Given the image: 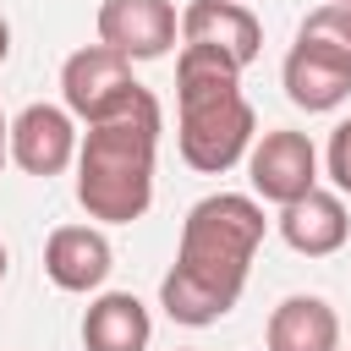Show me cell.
<instances>
[{
    "mask_svg": "<svg viewBox=\"0 0 351 351\" xmlns=\"http://www.w3.org/2000/svg\"><path fill=\"white\" fill-rule=\"evenodd\" d=\"M154 318L132 291H104L82 313V351H148Z\"/></svg>",
    "mask_w": 351,
    "mask_h": 351,
    "instance_id": "obj_11",
    "label": "cell"
},
{
    "mask_svg": "<svg viewBox=\"0 0 351 351\" xmlns=\"http://www.w3.org/2000/svg\"><path fill=\"white\" fill-rule=\"evenodd\" d=\"M324 170L340 192H351V115L329 132V148H324Z\"/></svg>",
    "mask_w": 351,
    "mask_h": 351,
    "instance_id": "obj_15",
    "label": "cell"
},
{
    "mask_svg": "<svg viewBox=\"0 0 351 351\" xmlns=\"http://www.w3.org/2000/svg\"><path fill=\"white\" fill-rule=\"evenodd\" d=\"M181 44L219 49L225 60H236L247 71L258 60V49H263V22L241 0H192L181 11Z\"/></svg>",
    "mask_w": 351,
    "mask_h": 351,
    "instance_id": "obj_8",
    "label": "cell"
},
{
    "mask_svg": "<svg viewBox=\"0 0 351 351\" xmlns=\"http://www.w3.org/2000/svg\"><path fill=\"white\" fill-rule=\"evenodd\" d=\"M176 110H181L176 143H181V159L197 176H225L230 165L247 159L258 115L241 93L236 60H225L219 49H203V44H181V55H176Z\"/></svg>",
    "mask_w": 351,
    "mask_h": 351,
    "instance_id": "obj_3",
    "label": "cell"
},
{
    "mask_svg": "<svg viewBox=\"0 0 351 351\" xmlns=\"http://www.w3.org/2000/svg\"><path fill=\"white\" fill-rule=\"evenodd\" d=\"M143 82L132 77V60L121 55V49H110V44H82V49H71L66 55V66H60V99H66V110L77 115V121H104V115H115L132 93H137Z\"/></svg>",
    "mask_w": 351,
    "mask_h": 351,
    "instance_id": "obj_4",
    "label": "cell"
},
{
    "mask_svg": "<svg viewBox=\"0 0 351 351\" xmlns=\"http://www.w3.org/2000/svg\"><path fill=\"white\" fill-rule=\"evenodd\" d=\"M247 181L263 203H296L302 192L318 186V148L307 132H291V126H274L263 132L252 148H247Z\"/></svg>",
    "mask_w": 351,
    "mask_h": 351,
    "instance_id": "obj_5",
    "label": "cell"
},
{
    "mask_svg": "<svg viewBox=\"0 0 351 351\" xmlns=\"http://www.w3.org/2000/svg\"><path fill=\"white\" fill-rule=\"evenodd\" d=\"M269 351H340V318L324 296H285L263 324Z\"/></svg>",
    "mask_w": 351,
    "mask_h": 351,
    "instance_id": "obj_13",
    "label": "cell"
},
{
    "mask_svg": "<svg viewBox=\"0 0 351 351\" xmlns=\"http://www.w3.org/2000/svg\"><path fill=\"white\" fill-rule=\"evenodd\" d=\"M181 16L170 0H104L99 5V44L121 49L126 60H159L176 49Z\"/></svg>",
    "mask_w": 351,
    "mask_h": 351,
    "instance_id": "obj_6",
    "label": "cell"
},
{
    "mask_svg": "<svg viewBox=\"0 0 351 351\" xmlns=\"http://www.w3.org/2000/svg\"><path fill=\"white\" fill-rule=\"evenodd\" d=\"M159 99L137 88L115 115L93 121L77 143V203L99 225H132L154 203V154H159Z\"/></svg>",
    "mask_w": 351,
    "mask_h": 351,
    "instance_id": "obj_2",
    "label": "cell"
},
{
    "mask_svg": "<svg viewBox=\"0 0 351 351\" xmlns=\"http://www.w3.org/2000/svg\"><path fill=\"white\" fill-rule=\"evenodd\" d=\"M296 44H302V49H318V55H329V60H340V66H351V5H346V0L313 5V11L302 16V27H296Z\"/></svg>",
    "mask_w": 351,
    "mask_h": 351,
    "instance_id": "obj_14",
    "label": "cell"
},
{
    "mask_svg": "<svg viewBox=\"0 0 351 351\" xmlns=\"http://www.w3.org/2000/svg\"><path fill=\"white\" fill-rule=\"evenodd\" d=\"M280 82H285V99L307 115H324V110H340L351 99V66L318 55V49H302L291 44L285 66H280Z\"/></svg>",
    "mask_w": 351,
    "mask_h": 351,
    "instance_id": "obj_12",
    "label": "cell"
},
{
    "mask_svg": "<svg viewBox=\"0 0 351 351\" xmlns=\"http://www.w3.org/2000/svg\"><path fill=\"white\" fill-rule=\"evenodd\" d=\"M280 236H285V247L302 252V258H329V252H340L346 236H351V219H346L340 192L313 186V192H302L296 203H285V208H280Z\"/></svg>",
    "mask_w": 351,
    "mask_h": 351,
    "instance_id": "obj_10",
    "label": "cell"
},
{
    "mask_svg": "<svg viewBox=\"0 0 351 351\" xmlns=\"http://www.w3.org/2000/svg\"><path fill=\"white\" fill-rule=\"evenodd\" d=\"M77 143H82L77 137V115L66 104H27L11 121V159L38 181H49L66 165H77Z\"/></svg>",
    "mask_w": 351,
    "mask_h": 351,
    "instance_id": "obj_7",
    "label": "cell"
},
{
    "mask_svg": "<svg viewBox=\"0 0 351 351\" xmlns=\"http://www.w3.org/2000/svg\"><path fill=\"white\" fill-rule=\"evenodd\" d=\"M110 263H115V252H110V236L99 225H60L44 241V274L60 291H71V296L99 291L104 274H110Z\"/></svg>",
    "mask_w": 351,
    "mask_h": 351,
    "instance_id": "obj_9",
    "label": "cell"
},
{
    "mask_svg": "<svg viewBox=\"0 0 351 351\" xmlns=\"http://www.w3.org/2000/svg\"><path fill=\"white\" fill-rule=\"evenodd\" d=\"M346 5H351V0H346Z\"/></svg>",
    "mask_w": 351,
    "mask_h": 351,
    "instance_id": "obj_19",
    "label": "cell"
},
{
    "mask_svg": "<svg viewBox=\"0 0 351 351\" xmlns=\"http://www.w3.org/2000/svg\"><path fill=\"white\" fill-rule=\"evenodd\" d=\"M263 230H269L263 203L247 197V192H214V197L192 203L186 219H181L176 263L159 280L165 313L176 324H186V329L219 324L247 291L252 258L263 247Z\"/></svg>",
    "mask_w": 351,
    "mask_h": 351,
    "instance_id": "obj_1",
    "label": "cell"
},
{
    "mask_svg": "<svg viewBox=\"0 0 351 351\" xmlns=\"http://www.w3.org/2000/svg\"><path fill=\"white\" fill-rule=\"evenodd\" d=\"M5 159H11V121L0 115V170H5Z\"/></svg>",
    "mask_w": 351,
    "mask_h": 351,
    "instance_id": "obj_16",
    "label": "cell"
},
{
    "mask_svg": "<svg viewBox=\"0 0 351 351\" xmlns=\"http://www.w3.org/2000/svg\"><path fill=\"white\" fill-rule=\"evenodd\" d=\"M5 55H11V22L0 16V66H5Z\"/></svg>",
    "mask_w": 351,
    "mask_h": 351,
    "instance_id": "obj_17",
    "label": "cell"
},
{
    "mask_svg": "<svg viewBox=\"0 0 351 351\" xmlns=\"http://www.w3.org/2000/svg\"><path fill=\"white\" fill-rule=\"evenodd\" d=\"M5 269H11V252H5V241H0V285H5Z\"/></svg>",
    "mask_w": 351,
    "mask_h": 351,
    "instance_id": "obj_18",
    "label": "cell"
}]
</instances>
